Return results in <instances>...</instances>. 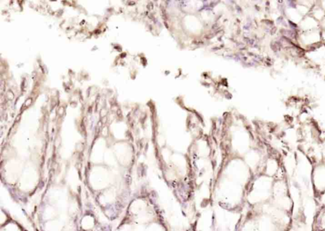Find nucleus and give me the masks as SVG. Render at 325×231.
<instances>
[{
	"label": "nucleus",
	"instance_id": "1",
	"mask_svg": "<svg viewBox=\"0 0 325 231\" xmlns=\"http://www.w3.org/2000/svg\"><path fill=\"white\" fill-rule=\"evenodd\" d=\"M313 184L317 192H325V164L319 163L315 166L313 171Z\"/></svg>",
	"mask_w": 325,
	"mask_h": 231
},
{
	"label": "nucleus",
	"instance_id": "2",
	"mask_svg": "<svg viewBox=\"0 0 325 231\" xmlns=\"http://www.w3.org/2000/svg\"></svg>",
	"mask_w": 325,
	"mask_h": 231
}]
</instances>
